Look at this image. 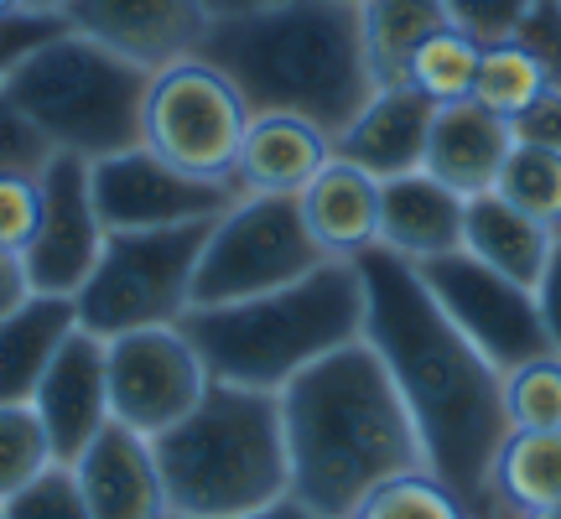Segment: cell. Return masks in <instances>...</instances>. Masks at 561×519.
I'll list each match as a JSON object with an SVG mask.
<instances>
[{
    "mask_svg": "<svg viewBox=\"0 0 561 519\" xmlns=\"http://www.w3.org/2000/svg\"><path fill=\"white\" fill-rule=\"evenodd\" d=\"M354 265L364 280V343L380 354L416 426L426 473L458 494L468 519H504L489 483L510 437L504 374L447 322L416 265L390 250H369Z\"/></svg>",
    "mask_w": 561,
    "mask_h": 519,
    "instance_id": "6da1fadb",
    "label": "cell"
},
{
    "mask_svg": "<svg viewBox=\"0 0 561 519\" xmlns=\"http://www.w3.org/2000/svg\"><path fill=\"white\" fill-rule=\"evenodd\" d=\"M280 431L291 499L318 519H348L375 488L426 468L416 426L364 338L343 343L280 390Z\"/></svg>",
    "mask_w": 561,
    "mask_h": 519,
    "instance_id": "7a4b0ae2",
    "label": "cell"
},
{
    "mask_svg": "<svg viewBox=\"0 0 561 519\" xmlns=\"http://www.w3.org/2000/svg\"><path fill=\"white\" fill-rule=\"evenodd\" d=\"M198 58L240 89L250 115H297L328 136H343L380 89L364 62L359 5L343 0H276L214 21Z\"/></svg>",
    "mask_w": 561,
    "mask_h": 519,
    "instance_id": "3957f363",
    "label": "cell"
},
{
    "mask_svg": "<svg viewBox=\"0 0 561 519\" xmlns=\"http://www.w3.org/2000/svg\"><path fill=\"white\" fill-rule=\"evenodd\" d=\"M208 380L280 395L301 369L364 338V280L354 260H322L312 276L229 307H193L178 322Z\"/></svg>",
    "mask_w": 561,
    "mask_h": 519,
    "instance_id": "277c9868",
    "label": "cell"
},
{
    "mask_svg": "<svg viewBox=\"0 0 561 519\" xmlns=\"http://www.w3.org/2000/svg\"><path fill=\"white\" fill-rule=\"evenodd\" d=\"M172 519H234L291 494L280 395L208 380L203 400L151 441Z\"/></svg>",
    "mask_w": 561,
    "mask_h": 519,
    "instance_id": "5b68a950",
    "label": "cell"
},
{
    "mask_svg": "<svg viewBox=\"0 0 561 519\" xmlns=\"http://www.w3.org/2000/svg\"><path fill=\"white\" fill-rule=\"evenodd\" d=\"M146 89V68L62 26L5 79L0 94L32 120L53 157L104 161L140 146Z\"/></svg>",
    "mask_w": 561,
    "mask_h": 519,
    "instance_id": "8992f818",
    "label": "cell"
},
{
    "mask_svg": "<svg viewBox=\"0 0 561 519\" xmlns=\"http://www.w3.org/2000/svg\"><path fill=\"white\" fill-rule=\"evenodd\" d=\"M208 229L214 223L104 234L100 260L73 297L79 327L94 338H121L140 327H178L193 312V276H198Z\"/></svg>",
    "mask_w": 561,
    "mask_h": 519,
    "instance_id": "52a82bcc",
    "label": "cell"
},
{
    "mask_svg": "<svg viewBox=\"0 0 561 519\" xmlns=\"http://www.w3.org/2000/svg\"><path fill=\"white\" fill-rule=\"evenodd\" d=\"M244 130H250V104L214 62L182 58L151 73L140 146L167 166H178L182 177L234 182Z\"/></svg>",
    "mask_w": 561,
    "mask_h": 519,
    "instance_id": "ba28073f",
    "label": "cell"
},
{
    "mask_svg": "<svg viewBox=\"0 0 561 519\" xmlns=\"http://www.w3.org/2000/svg\"><path fill=\"white\" fill-rule=\"evenodd\" d=\"M322 250L301 223L297 198H240L214 219L193 276V307H229L312 276Z\"/></svg>",
    "mask_w": 561,
    "mask_h": 519,
    "instance_id": "9c48e42d",
    "label": "cell"
},
{
    "mask_svg": "<svg viewBox=\"0 0 561 519\" xmlns=\"http://www.w3.org/2000/svg\"><path fill=\"white\" fill-rule=\"evenodd\" d=\"M416 276L426 280V291H432V301L447 312V322H453L500 374L520 369L525 359L551 354L536 291L520 286V280L500 276V270L483 265L479 255L458 250V255L426 260V265H416Z\"/></svg>",
    "mask_w": 561,
    "mask_h": 519,
    "instance_id": "30bf717a",
    "label": "cell"
},
{
    "mask_svg": "<svg viewBox=\"0 0 561 519\" xmlns=\"http://www.w3.org/2000/svg\"><path fill=\"white\" fill-rule=\"evenodd\" d=\"M104 369H110V416L146 441L172 431L208 390V369L182 327H140L104 338Z\"/></svg>",
    "mask_w": 561,
    "mask_h": 519,
    "instance_id": "8fae6325",
    "label": "cell"
},
{
    "mask_svg": "<svg viewBox=\"0 0 561 519\" xmlns=\"http://www.w3.org/2000/svg\"><path fill=\"white\" fill-rule=\"evenodd\" d=\"M89 187L100 208L104 234L125 229H182V223H214L244 198L234 182L182 177L178 166L151 157L146 146L121 157L89 161Z\"/></svg>",
    "mask_w": 561,
    "mask_h": 519,
    "instance_id": "7c38bea8",
    "label": "cell"
},
{
    "mask_svg": "<svg viewBox=\"0 0 561 519\" xmlns=\"http://www.w3.org/2000/svg\"><path fill=\"white\" fill-rule=\"evenodd\" d=\"M104 250V223L89 187V161L53 157L37 172V229L21 250L32 291L47 297H79L94 260Z\"/></svg>",
    "mask_w": 561,
    "mask_h": 519,
    "instance_id": "4fadbf2b",
    "label": "cell"
},
{
    "mask_svg": "<svg viewBox=\"0 0 561 519\" xmlns=\"http://www.w3.org/2000/svg\"><path fill=\"white\" fill-rule=\"evenodd\" d=\"M62 26L146 73H161L182 58H198L214 16L203 0H68Z\"/></svg>",
    "mask_w": 561,
    "mask_h": 519,
    "instance_id": "5bb4252c",
    "label": "cell"
},
{
    "mask_svg": "<svg viewBox=\"0 0 561 519\" xmlns=\"http://www.w3.org/2000/svg\"><path fill=\"white\" fill-rule=\"evenodd\" d=\"M32 411H37L42 431H47V447L53 458L68 468L79 462V452L110 426V369H104V338L73 327L62 348L53 354V364L42 369V384L32 395Z\"/></svg>",
    "mask_w": 561,
    "mask_h": 519,
    "instance_id": "9a60e30c",
    "label": "cell"
},
{
    "mask_svg": "<svg viewBox=\"0 0 561 519\" xmlns=\"http://www.w3.org/2000/svg\"><path fill=\"white\" fill-rule=\"evenodd\" d=\"M68 468L79 478L89 519H172L151 441L125 431L121 420H110Z\"/></svg>",
    "mask_w": 561,
    "mask_h": 519,
    "instance_id": "2e32d148",
    "label": "cell"
},
{
    "mask_svg": "<svg viewBox=\"0 0 561 519\" xmlns=\"http://www.w3.org/2000/svg\"><path fill=\"white\" fill-rule=\"evenodd\" d=\"M432 115L437 104L421 100L405 83H385L369 94L359 115L348 120L343 136H333V157L359 166L369 177H411L426 161V136H432Z\"/></svg>",
    "mask_w": 561,
    "mask_h": 519,
    "instance_id": "e0dca14e",
    "label": "cell"
},
{
    "mask_svg": "<svg viewBox=\"0 0 561 519\" xmlns=\"http://www.w3.org/2000/svg\"><path fill=\"white\" fill-rule=\"evenodd\" d=\"M510 151H515V130L494 109H483L479 100L442 104L432 115L421 172L437 177L442 187L462 193V198H479V193H494Z\"/></svg>",
    "mask_w": 561,
    "mask_h": 519,
    "instance_id": "ac0fdd59",
    "label": "cell"
},
{
    "mask_svg": "<svg viewBox=\"0 0 561 519\" xmlns=\"http://www.w3.org/2000/svg\"><path fill=\"white\" fill-rule=\"evenodd\" d=\"M333 161V136L297 115H250L234 187L244 198H301L307 182Z\"/></svg>",
    "mask_w": 561,
    "mask_h": 519,
    "instance_id": "d6986e66",
    "label": "cell"
},
{
    "mask_svg": "<svg viewBox=\"0 0 561 519\" xmlns=\"http://www.w3.org/2000/svg\"><path fill=\"white\" fill-rule=\"evenodd\" d=\"M462 214L468 198L442 187L426 172L380 182V250H390L405 265L458 255L462 250Z\"/></svg>",
    "mask_w": 561,
    "mask_h": 519,
    "instance_id": "ffe728a7",
    "label": "cell"
},
{
    "mask_svg": "<svg viewBox=\"0 0 561 519\" xmlns=\"http://www.w3.org/2000/svg\"><path fill=\"white\" fill-rule=\"evenodd\" d=\"M301 223L322 260H359L380 250V177H369L348 161H328L297 198Z\"/></svg>",
    "mask_w": 561,
    "mask_h": 519,
    "instance_id": "44dd1931",
    "label": "cell"
},
{
    "mask_svg": "<svg viewBox=\"0 0 561 519\" xmlns=\"http://www.w3.org/2000/svg\"><path fill=\"white\" fill-rule=\"evenodd\" d=\"M73 327H79L73 297H47V291H32L16 312L0 318V405H32L42 369L53 364Z\"/></svg>",
    "mask_w": 561,
    "mask_h": 519,
    "instance_id": "7402d4cb",
    "label": "cell"
},
{
    "mask_svg": "<svg viewBox=\"0 0 561 519\" xmlns=\"http://www.w3.org/2000/svg\"><path fill=\"white\" fill-rule=\"evenodd\" d=\"M551 244H557V229L525 219L520 208H510L500 193L468 198V214H462V250L479 255L483 265H494L500 276L520 280V286L536 291L546 260H551Z\"/></svg>",
    "mask_w": 561,
    "mask_h": 519,
    "instance_id": "603a6c76",
    "label": "cell"
},
{
    "mask_svg": "<svg viewBox=\"0 0 561 519\" xmlns=\"http://www.w3.org/2000/svg\"><path fill=\"white\" fill-rule=\"evenodd\" d=\"M489 483L504 519H541L561 509V431H510Z\"/></svg>",
    "mask_w": 561,
    "mask_h": 519,
    "instance_id": "cb8c5ba5",
    "label": "cell"
},
{
    "mask_svg": "<svg viewBox=\"0 0 561 519\" xmlns=\"http://www.w3.org/2000/svg\"><path fill=\"white\" fill-rule=\"evenodd\" d=\"M453 26L442 0H364L359 5V37H364V62L375 83H401L405 62L421 42Z\"/></svg>",
    "mask_w": 561,
    "mask_h": 519,
    "instance_id": "d4e9b609",
    "label": "cell"
},
{
    "mask_svg": "<svg viewBox=\"0 0 561 519\" xmlns=\"http://www.w3.org/2000/svg\"><path fill=\"white\" fill-rule=\"evenodd\" d=\"M479 58H483V47L468 37V32H458V26H442V32H432V37L411 53L401 83H405V89H416L421 100H432L437 109H442V104H462V100H473Z\"/></svg>",
    "mask_w": 561,
    "mask_h": 519,
    "instance_id": "484cf974",
    "label": "cell"
},
{
    "mask_svg": "<svg viewBox=\"0 0 561 519\" xmlns=\"http://www.w3.org/2000/svg\"><path fill=\"white\" fill-rule=\"evenodd\" d=\"M494 193H500L510 208H520L525 219H536L561 234V151L520 146V140H515V151L504 161Z\"/></svg>",
    "mask_w": 561,
    "mask_h": 519,
    "instance_id": "4316f807",
    "label": "cell"
},
{
    "mask_svg": "<svg viewBox=\"0 0 561 519\" xmlns=\"http://www.w3.org/2000/svg\"><path fill=\"white\" fill-rule=\"evenodd\" d=\"M546 89H551V79H546L541 68H536V58L520 53L515 42H494V47H483L479 79H473V100H479L483 109H494L500 120L525 115Z\"/></svg>",
    "mask_w": 561,
    "mask_h": 519,
    "instance_id": "83f0119b",
    "label": "cell"
},
{
    "mask_svg": "<svg viewBox=\"0 0 561 519\" xmlns=\"http://www.w3.org/2000/svg\"><path fill=\"white\" fill-rule=\"evenodd\" d=\"M510 431H561V354L525 359L504 374Z\"/></svg>",
    "mask_w": 561,
    "mask_h": 519,
    "instance_id": "f1b7e54d",
    "label": "cell"
},
{
    "mask_svg": "<svg viewBox=\"0 0 561 519\" xmlns=\"http://www.w3.org/2000/svg\"><path fill=\"white\" fill-rule=\"evenodd\" d=\"M53 447L32 405H0V504L53 468Z\"/></svg>",
    "mask_w": 561,
    "mask_h": 519,
    "instance_id": "f546056e",
    "label": "cell"
},
{
    "mask_svg": "<svg viewBox=\"0 0 561 519\" xmlns=\"http://www.w3.org/2000/svg\"><path fill=\"white\" fill-rule=\"evenodd\" d=\"M348 519H468V509L447 483L421 468V473H405V478L375 488Z\"/></svg>",
    "mask_w": 561,
    "mask_h": 519,
    "instance_id": "4dcf8cb0",
    "label": "cell"
},
{
    "mask_svg": "<svg viewBox=\"0 0 561 519\" xmlns=\"http://www.w3.org/2000/svg\"><path fill=\"white\" fill-rule=\"evenodd\" d=\"M0 509H5V519H89L79 478H73V468H62V462H53L42 478H32L21 494H11Z\"/></svg>",
    "mask_w": 561,
    "mask_h": 519,
    "instance_id": "1f68e13d",
    "label": "cell"
},
{
    "mask_svg": "<svg viewBox=\"0 0 561 519\" xmlns=\"http://www.w3.org/2000/svg\"><path fill=\"white\" fill-rule=\"evenodd\" d=\"M442 5H447V21L458 32H468L479 47H494V42L515 37V26L536 0H442Z\"/></svg>",
    "mask_w": 561,
    "mask_h": 519,
    "instance_id": "d6a6232c",
    "label": "cell"
},
{
    "mask_svg": "<svg viewBox=\"0 0 561 519\" xmlns=\"http://www.w3.org/2000/svg\"><path fill=\"white\" fill-rule=\"evenodd\" d=\"M510 42L536 58V68L551 79V89H561V0H536Z\"/></svg>",
    "mask_w": 561,
    "mask_h": 519,
    "instance_id": "836d02e7",
    "label": "cell"
},
{
    "mask_svg": "<svg viewBox=\"0 0 561 519\" xmlns=\"http://www.w3.org/2000/svg\"><path fill=\"white\" fill-rule=\"evenodd\" d=\"M53 161V146L32 130V120L21 115L16 104L0 94V172H21V177H37L42 166Z\"/></svg>",
    "mask_w": 561,
    "mask_h": 519,
    "instance_id": "e575fe53",
    "label": "cell"
},
{
    "mask_svg": "<svg viewBox=\"0 0 561 519\" xmlns=\"http://www.w3.org/2000/svg\"><path fill=\"white\" fill-rule=\"evenodd\" d=\"M37 229V177L0 172V250L21 255Z\"/></svg>",
    "mask_w": 561,
    "mask_h": 519,
    "instance_id": "d590c367",
    "label": "cell"
},
{
    "mask_svg": "<svg viewBox=\"0 0 561 519\" xmlns=\"http://www.w3.org/2000/svg\"><path fill=\"white\" fill-rule=\"evenodd\" d=\"M62 32V16H42V11H21V16H0V89L21 62L37 53L47 37Z\"/></svg>",
    "mask_w": 561,
    "mask_h": 519,
    "instance_id": "8d00e7d4",
    "label": "cell"
},
{
    "mask_svg": "<svg viewBox=\"0 0 561 519\" xmlns=\"http://www.w3.org/2000/svg\"><path fill=\"white\" fill-rule=\"evenodd\" d=\"M520 146H546V151H561V89H546L541 100L530 104L525 115L510 120Z\"/></svg>",
    "mask_w": 561,
    "mask_h": 519,
    "instance_id": "74e56055",
    "label": "cell"
},
{
    "mask_svg": "<svg viewBox=\"0 0 561 519\" xmlns=\"http://www.w3.org/2000/svg\"><path fill=\"white\" fill-rule=\"evenodd\" d=\"M536 307H541L551 354H561V234H557V244H551V260H546V270H541V286H536Z\"/></svg>",
    "mask_w": 561,
    "mask_h": 519,
    "instance_id": "f35d334b",
    "label": "cell"
},
{
    "mask_svg": "<svg viewBox=\"0 0 561 519\" xmlns=\"http://www.w3.org/2000/svg\"><path fill=\"white\" fill-rule=\"evenodd\" d=\"M26 297H32V280H26L21 255H5V250H0V318H5V312H16Z\"/></svg>",
    "mask_w": 561,
    "mask_h": 519,
    "instance_id": "ab89813d",
    "label": "cell"
},
{
    "mask_svg": "<svg viewBox=\"0 0 561 519\" xmlns=\"http://www.w3.org/2000/svg\"><path fill=\"white\" fill-rule=\"evenodd\" d=\"M234 519H318V515H312L301 499H291V494H286V499L265 504V509H250V515H234Z\"/></svg>",
    "mask_w": 561,
    "mask_h": 519,
    "instance_id": "60d3db41",
    "label": "cell"
},
{
    "mask_svg": "<svg viewBox=\"0 0 561 519\" xmlns=\"http://www.w3.org/2000/svg\"><path fill=\"white\" fill-rule=\"evenodd\" d=\"M208 5V16L214 21H229V16H250V11H265V5H276V0H203Z\"/></svg>",
    "mask_w": 561,
    "mask_h": 519,
    "instance_id": "b9f144b4",
    "label": "cell"
},
{
    "mask_svg": "<svg viewBox=\"0 0 561 519\" xmlns=\"http://www.w3.org/2000/svg\"><path fill=\"white\" fill-rule=\"evenodd\" d=\"M26 5L42 11V16H62V5H68V0H26Z\"/></svg>",
    "mask_w": 561,
    "mask_h": 519,
    "instance_id": "7bdbcfd3",
    "label": "cell"
},
{
    "mask_svg": "<svg viewBox=\"0 0 561 519\" xmlns=\"http://www.w3.org/2000/svg\"><path fill=\"white\" fill-rule=\"evenodd\" d=\"M21 11H32L26 0H0V16H21Z\"/></svg>",
    "mask_w": 561,
    "mask_h": 519,
    "instance_id": "ee69618b",
    "label": "cell"
},
{
    "mask_svg": "<svg viewBox=\"0 0 561 519\" xmlns=\"http://www.w3.org/2000/svg\"><path fill=\"white\" fill-rule=\"evenodd\" d=\"M541 519H561V509H551V515H541Z\"/></svg>",
    "mask_w": 561,
    "mask_h": 519,
    "instance_id": "f6af8a7d",
    "label": "cell"
},
{
    "mask_svg": "<svg viewBox=\"0 0 561 519\" xmlns=\"http://www.w3.org/2000/svg\"><path fill=\"white\" fill-rule=\"evenodd\" d=\"M343 5H364V0H343Z\"/></svg>",
    "mask_w": 561,
    "mask_h": 519,
    "instance_id": "bcb514c9",
    "label": "cell"
},
{
    "mask_svg": "<svg viewBox=\"0 0 561 519\" xmlns=\"http://www.w3.org/2000/svg\"><path fill=\"white\" fill-rule=\"evenodd\" d=\"M0 519H5V509H0Z\"/></svg>",
    "mask_w": 561,
    "mask_h": 519,
    "instance_id": "7dc6e473",
    "label": "cell"
}]
</instances>
